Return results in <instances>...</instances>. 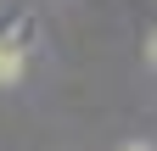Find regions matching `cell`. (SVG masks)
Masks as SVG:
<instances>
[{"instance_id":"obj_2","label":"cell","mask_w":157,"mask_h":151,"mask_svg":"<svg viewBox=\"0 0 157 151\" xmlns=\"http://www.w3.org/2000/svg\"><path fill=\"white\" fill-rule=\"evenodd\" d=\"M146 56H151V67H157V34H151V39H146Z\"/></svg>"},{"instance_id":"obj_1","label":"cell","mask_w":157,"mask_h":151,"mask_svg":"<svg viewBox=\"0 0 157 151\" xmlns=\"http://www.w3.org/2000/svg\"><path fill=\"white\" fill-rule=\"evenodd\" d=\"M28 67V34H0V84H17Z\"/></svg>"},{"instance_id":"obj_3","label":"cell","mask_w":157,"mask_h":151,"mask_svg":"<svg viewBox=\"0 0 157 151\" xmlns=\"http://www.w3.org/2000/svg\"><path fill=\"white\" fill-rule=\"evenodd\" d=\"M124 151H146V145H124Z\"/></svg>"}]
</instances>
